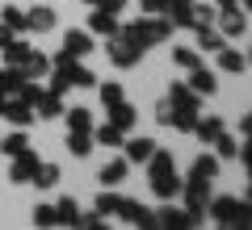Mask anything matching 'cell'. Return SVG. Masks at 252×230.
Wrapping results in <instances>:
<instances>
[{"label": "cell", "instance_id": "6da1fadb", "mask_svg": "<svg viewBox=\"0 0 252 230\" xmlns=\"http://www.w3.org/2000/svg\"><path fill=\"white\" fill-rule=\"evenodd\" d=\"M147 180H152V193L164 197V201L181 193V176H177V163H172L168 151H160V147L152 151V159H147Z\"/></svg>", "mask_w": 252, "mask_h": 230}, {"label": "cell", "instance_id": "7a4b0ae2", "mask_svg": "<svg viewBox=\"0 0 252 230\" xmlns=\"http://www.w3.org/2000/svg\"><path fill=\"white\" fill-rule=\"evenodd\" d=\"M168 34H172V21H168V17H143V21H130V26L118 29V38H126V42L139 46V51H147V46H160Z\"/></svg>", "mask_w": 252, "mask_h": 230}, {"label": "cell", "instance_id": "3957f363", "mask_svg": "<svg viewBox=\"0 0 252 230\" xmlns=\"http://www.w3.org/2000/svg\"><path fill=\"white\" fill-rule=\"evenodd\" d=\"M181 197H185L189 222H202V218H206V201H210V180H198V176L181 180Z\"/></svg>", "mask_w": 252, "mask_h": 230}, {"label": "cell", "instance_id": "277c9868", "mask_svg": "<svg viewBox=\"0 0 252 230\" xmlns=\"http://www.w3.org/2000/svg\"><path fill=\"white\" fill-rule=\"evenodd\" d=\"M206 209H210V218L223 222V226H244V222H248V205L235 201V197H219V201H206Z\"/></svg>", "mask_w": 252, "mask_h": 230}, {"label": "cell", "instance_id": "5b68a950", "mask_svg": "<svg viewBox=\"0 0 252 230\" xmlns=\"http://www.w3.org/2000/svg\"><path fill=\"white\" fill-rule=\"evenodd\" d=\"M215 29H219L223 38H244V29H248V17H244L240 4H231V9H219Z\"/></svg>", "mask_w": 252, "mask_h": 230}, {"label": "cell", "instance_id": "8992f818", "mask_svg": "<svg viewBox=\"0 0 252 230\" xmlns=\"http://www.w3.org/2000/svg\"><path fill=\"white\" fill-rule=\"evenodd\" d=\"M118 218H122V222H130V226H139V230H152V226H156V213L147 209V205L126 201V197H122V205H118Z\"/></svg>", "mask_w": 252, "mask_h": 230}, {"label": "cell", "instance_id": "52a82bcc", "mask_svg": "<svg viewBox=\"0 0 252 230\" xmlns=\"http://www.w3.org/2000/svg\"><path fill=\"white\" fill-rule=\"evenodd\" d=\"M109 59H114V67H135L139 59H143V51H139V46H130L126 42V38H109Z\"/></svg>", "mask_w": 252, "mask_h": 230}, {"label": "cell", "instance_id": "ba28073f", "mask_svg": "<svg viewBox=\"0 0 252 230\" xmlns=\"http://www.w3.org/2000/svg\"><path fill=\"white\" fill-rule=\"evenodd\" d=\"M118 17L109 9H101V4H93V17H89V34H101V38H114L118 34Z\"/></svg>", "mask_w": 252, "mask_h": 230}, {"label": "cell", "instance_id": "9c48e42d", "mask_svg": "<svg viewBox=\"0 0 252 230\" xmlns=\"http://www.w3.org/2000/svg\"><path fill=\"white\" fill-rule=\"evenodd\" d=\"M34 168H38V155H34V151H21V155H13L9 180H13V184H30V176H34Z\"/></svg>", "mask_w": 252, "mask_h": 230}, {"label": "cell", "instance_id": "30bf717a", "mask_svg": "<svg viewBox=\"0 0 252 230\" xmlns=\"http://www.w3.org/2000/svg\"><path fill=\"white\" fill-rule=\"evenodd\" d=\"M63 51L72 54V59L93 54V34H89V29H67V34H63Z\"/></svg>", "mask_w": 252, "mask_h": 230}, {"label": "cell", "instance_id": "8fae6325", "mask_svg": "<svg viewBox=\"0 0 252 230\" xmlns=\"http://www.w3.org/2000/svg\"><path fill=\"white\" fill-rule=\"evenodd\" d=\"M189 88L198 92V97H215V92H219V80H215V71H206V67L198 63V67L189 71Z\"/></svg>", "mask_w": 252, "mask_h": 230}, {"label": "cell", "instance_id": "7c38bea8", "mask_svg": "<svg viewBox=\"0 0 252 230\" xmlns=\"http://www.w3.org/2000/svg\"><path fill=\"white\" fill-rule=\"evenodd\" d=\"M156 226H164V230H189L193 222H189L185 209H172V205H164V209L156 213Z\"/></svg>", "mask_w": 252, "mask_h": 230}, {"label": "cell", "instance_id": "4fadbf2b", "mask_svg": "<svg viewBox=\"0 0 252 230\" xmlns=\"http://www.w3.org/2000/svg\"><path fill=\"white\" fill-rule=\"evenodd\" d=\"M55 9H46V4H38V9L26 13V29H38V34H46V29H55Z\"/></svg>", "mask_w": 252, "mask_h": 230}, {"label": "cell", "instance_id": "5bb4252c", "mask_svg": "<svg viewBox=\"0 0 252 230\" xmlns=\"http://www.w3.org/2000/svg\"><path fill=\"white\" fill-rule=\"evenodd\" d=\"M0 117H9V122H13V126H21V130H26V126H30V122H34V109H30V105H26V101H21V97H17V101H4V113H0Z\"/></svg>", "mask_w": 252, "mask_h": 230}, {"label": "cell", "instance_id": "9a60e30c", "mask_svg": "<svg viewBox=\"0 0 252 230\" xmlns=\"http://www.w3.org/2000/svg\"><path fill=\"white\" fill-rule=\"evenodd\" d=\"M189 134H198L202 142H215L219 134H223V117H215V113L202 117V113H198V122H193V130H189Z\"/></svg>", "mask_w": 252, "mask_h": 230}, {"label": "cell", "instance_id": "2e32d148", "mask_svg": "<svg viewBox=\"0 0 252 230\" xmlns=\"http://www.w3.org/2000/svg\"><path fill=\"white\" fill-rule=\"evenodd\" d=\"M126 172H130V163H126V159H109L105 168H101V184H105V188H118V184L126 180Z\"/></svg>", "mask_w": 252, "mask_h": 230}, {"label": "cell", "instance_id": "e0dca14e", "mask_svg": "<svg viewBox=\"0 0 252 230\" xmlns=\"http://www.w3.org/2000/svg\"><path fill=\"white\" fill-rule=\"evenodd\" d=\"M152 151H156L152 138H130V142H126V163H147V159H152Z\"/></svg>", "mask_w": 252, "mask_h": 230}, {"label": "cell", "instance_id": "ac0fdd59", "mask_svg": "<svg viewBox=\"0 0 252 230\" xmlns=\"http://www.w3.org/2000/svg\"><path fill=\"white\" fill-rule=\"evenodd\" d=\"M0 54H4V67H21L34 51H30V42H17V38H13L9 46H0Z\"/></svg>", "mask_w": 252, "mask_h": 230}, {"label": "cell", "instance_id": "d6986e66", "mask_svg": "<svg viewBox=\"0 0 252 230\" xmlns=\"http://www.w3.org/2000/svg\"><path fill=\"white\" fill-rule=\"evenodd\" d=\"M219 67H223V71H231V76H240V71L244 67H248V63H244V54L240 51H235V46H219Z\"/></svg>", "mask_w": 252, "mask_h": 230}, {"label": "cell", "instance_id": "ffe728a7", "mask_svg": "<svg viewBox=\"0 0 252 230\" xmlns=\"http://www.w3.org/2000/svg\"><path fill=\"white\" fill-rule=\"evenodd\" d=\"M215 17H219V9H215V4H198V0L189 4V26H193V29L215 26Z\"/></svg>", "mask_w": 252, "mask_h": 230}, {"label": "cell", "instance_id": "44dd1931", "mask_svg": "<svg viewBox=\"0 0 252 230\" xmlns=\"http://www.w3.org/2000/svg\"><path fill=\"white\" fill-rule=\"evenodd\" d=\"M172 63H177L181 71H193L202 63V51L198 46H172Z\"/></svg>", "mask_w": 252, "mask_h": 230}, {"label": "cell", "instance_id": "7402d4cb", "mask_svg": "<svg viewBox=\"0 0 252 230\" xmlns=\"http://www.w3.org/2000/svg\"><path fill=\"white\" fill-rule=\"evenodd\" d=\"M67 151H72L76 159H84V155L93 151V134L89 130H67Z\"/></svg>", "mask_w": 252, "mask_h": 230}, {"label": "cell", "instance_id": "603a6c76", "mask_svg": "<svg viewBox=\"0 0 252 230\" xmlns=\"http://www.w3.org/2000/svg\"><path fill=\"white\" fill-rule=\"evenodd\" d=\"M34 109H38V117H63V101H59V92H51V88L38 97Z\"/></svg>", "mask_w": 252, "mask_h": 230}, {"label": "cell", "instance_id": "cb8c5ba5", "mask_svg": "<svg viewBox=\"0 0 252 230\" xmlns=\"http://www.w3.org/2000/svg\"><path fill=\"white\" fill-rule=\"evenodd\" d=\"M21 76H26V80H42V76H51V59H42V54H30V59L21 63Z\"/></svg>", "mask_w": 252, "mask_h": 230}, {"label": "cell", "instance_id": "d4e9b609", "mask_svg": "<svg viewBox=\"0 0 252 230\" xmlns=\"http://www.w3.org/2000/svg\"><path fill=\"white\" fill-rule=\"evenodd\" d=\"M55 218H59V226H76V222H80V205H76L72 197H59V205H55Z\"/></svg>", "mask_w": 252, "mask_h": 230}, {"label": "cell", "instance_id": "484cf974", "mask_svg": "<svg viewBox=\"0 0 252 230\" xmlns=\"http://www.w3.org/2000/svg\"><path fill=\"white\" fill-rule=\"evenodd\" d=\"M109 122H114L118 126V130H130V126H135V109H130V105H126V101H118V105H109Z\"/></svg>", "mask_w": 252, "mask_h": 230}, {"label": "cell", "instance_id": "4316f807", "mask_svg": "<svg viewBox=\"0 0 252 230\" xmlns=\"http://www.w3.org/2000/svg\"><path fill=\"white\" fill-rule=\"evenodd\" d=\"M189 176H198V180H215V176H219V155H198Z\"/></svg>", "mask_w": 252, "mask_h": 230}, {"label": "cell", "instance_id": "83f0119b", "mask_svg": "<svg viewBox=\"0 0 252 230\" xmlns=\"http://www.w3.org/2000/svg\"><path fill=\"white\" fill-rule=\"evenodd\" d=\"M223 42H227V38L219 34L215 26H202V29H198V51H210V54H219V46H223Z\"/></svg>", "mask_w": 252, "mask_h": 230}, {"label": "cell", "instance_id": "f1b7e54d", "mask_svg": "<svg viewBox=\"0 0 252 230\" xmlns=\"http://www.w3.org/2000/svg\"><path fill=\"white\" fill-rule=\"evenodd\" d=\"M26 84V76H21V67H4L0 71V97H13V92Z\"/></svg>", "mask_w": 252, "mask_h": 230}, {"label": "cell", "instance_id": "f546056e", "mask_svg": "<svg viewBox=\"0 0 252 230\" xmlns=\"http://www.w3.org/2000/svg\"><path fill=\"white\" fill-rule=\"evenodd\" d=\"M30 180H34L38 188H55V184H59V168H55V163H38Z\"/></svg>", "mask_w": 252, "mask_h": 230}, {"label": "cell", "instance_id": "4dcf8cb0", "mask_svg": "<svg viewBox=\"0 0 252 230\" xmlns=\"http://www.w3.org/2000/svg\"><path fill=\"white\" fill-rule=\"evenodd\" d=\"M210 147L219 151V159H240V142H235L231 134H219V138L210 142Z\"/></svg>", "mask_w": 252, "mask_h": 230}, {"label": "cell", "instance_id": "1f68e13d", "mask_svg": "<svg viewBox=\"0 0 252 230\" xmlns=\"http://www.w3.org/2000/svg\"><path fill=\"white\" fill-rule=\"evenodd\" d=\"M63 122H67V130H93V113L89 109H67Z\"/></svg>", "mask_w": 252, "mask_h": 230}, {"label": "cell", "instance_id": "d6a6232c", "mask_svg": "<svg viewBox=\"0 0 252 230\" xmlns=\"http://www.w3.org/2000/svg\"><path fill=\"white\" fill-rule=\"evenodd\" d=\"M93 138H97L101 147H118V142H122V130L109 122V126H97V130H93Z\"/></svg>", "mask_w": 252, "mask_h": 230}, {"label": "cell", "instance_id": "836d02e7", "mask_svg": "<svg viewBox=\"0 0 252 230\" xmlns=\"http://www.w3.org/2000/svg\"><path fill=\"white\" fill-rule=\"evenodd\" d=\"M118 205H122L118 193H101L97 197V213H101V218H118Z\"/></svg>", "mask_w": 252, "mask_h": 230}, {"label": "cell", "instance_id": "e575fe53", "mask_svg": "<svg viewBox=\"0 0 252 230\" xmlns=\"http://www.w3.org/2000/svg\"><path fill=\"white\" fill-rule=\"evenodd\" d=\"M0 151L4 155H21V151H30V138L26 134H9V138H0Z\"/></svg>", "mask_w": 252, "mask_h": 230}, {"label": "cell", "instance_id": "d590c367", "mask_svg": "<svg viewBox=\"0 0 252 230\" xmlns=\"http://www.w3.org/2000/svg\"><path fill=\"white\" fill-rule=\"evenodd\" d=\"M0 21H4V26H9L13 34H21V29H26V13H21V9H13V4H9L4 13H0Z\"/></svg>", "mask_w": 252, "mask_h": 230}, {"label": "cell", "instance_id": "8d00e7d4", "mask_svg": "<svg viewBox=\"0 0 252 230\" xmlns=\"http://www.w3.org/2000/svg\"><path fill=\"white\" fill-rule=\"evenodd\" d=\"M97 92H101V101H105V109L118 105V101H126V97H122V84H101Z\"/></svg>", "mask_w": 252, "mask_h": 230}, {"label": "cell", "instance_id": "74e56055", "mask_svg": "<svg viewBox=\"0 0 252 230\" xmlns=\"http://www.w3.org/2000/svg\"><path fill=\"white\" fill-rule=\"evenodd\" d=\"M34 222H38V226H59V218H55V205H38V209H34Z\"/></svg>", "mask_w": 252, "mask_h": 230}, {"label": "cell", "instance_id": "f35d334b", "mask_svg": "<svg viewBox=\"0 0 252 230\" xmlns=\"http://www.w3.org/2000/svg\"><path fill=\"white\" fill-rule=\"evenodd\" d=\"M156 122H160V126H172V105H168V101L156 105Z\"/></svg>", "mask_w": 252, "mask_h": 230}, {"label": "cell", "instance_id": "ab89813d", "mask_svg": "<svg viewBox=\"0 0 252 230\" xmlns=\"http://www.w3.org/2000/svg\"><path fill=\"white\" fill-rule=\"evenodd\" d=\"M139 9H143L147 17H160V13H164V0H139Z\"/></svg>", "mask_w": 252, "mask_h": 230}, {"label": "cell", "instance_id": "60d3db41", "mask_svg": "<svg viewBox=\"0 0 252 230\" xmlns=\"http://www.w3.org/2000/svg\"><path fill=\"white\" fill-rule=\"evenodd\" d=\"M101 9H109V13H114V17H118V13L126 9V0H101Z\"/></svg>", "mask_w": 252, "mask_h": 230}, {"label": "cell", "instance_id": "b9f144b4", "mask_svg": "<svg viewBox=\"0 0 252 230\" xmlns=\"http://www.w3.org/2000/svg\"><path fill=\"white\" fill-rule=\"evenodd\" d=\"M193 0H164V9H189Z\"/></svg>", "mask_w": 252, "mask_h": 230}, {"label": "cell", "instance_id": "7bdbcfd3", "mask_svg": "<svg viewBox=\"0 0 252 230\" xmlns=\"http://www.w3.org/2000/svg\"><path fill=\"white\" fill-rule=\"evenodd\" d=\"M9 42H13V29H9V26H0V46H9Z\"/></svg>", "mask_w": 252, "mask_h": 230}, {"label": "cell", "instance_id": "ee69618b", "mask_svg": "<svg viewBox=\"0 0 252 230\" xmlns=\"http://www.w3.org/2000/svg\"><path fill=\"white\" fill-rule=\"evenodd\" d=\"M4 101H9V97H0V113H4Z\"/></svg>", "mask_w": 252, "mask_h": 230}, {"label": "cell", "instance_id": "f6af8a7d", "mask_svg": "<svg viewBox=\"0 0 252 230\" xmlns=\"http://www.w3.org/2000/svg\"><path fill=\"white\" fill-rule=\"evenodd\" d=\"M84 4H101V0H84Z\"/></svg>", "mask_w": 252, "mask_h": 230}]
</instances>
